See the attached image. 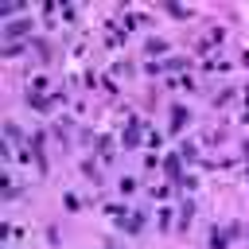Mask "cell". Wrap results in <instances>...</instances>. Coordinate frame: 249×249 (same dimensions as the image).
<instances>
[{
  "instance_id": "obj_1",
  "label": "cell",
  "mask_w": 249,
  "mask_h": 249,
  "mask_svg": "<svg viewBox=\"0 0 249 249\" xmlns=\"http://www.w3.org/2000/svg\"><path fill=\"white\" fill-rule=\"evenodd\" d=\"M187 124H191V113H187L183 105H175V109H171V132H183Z\"/></svg>"
},
{
  "instance_id": "obj_2",
  "label": "cell",
  "mask_w": 249,
  "mask_h": 249,
  "mask_svg": "<svg viewBox=\"0 0 249 249\" xmlns=\"http://www.w3.org/2000/svg\"><path fill=\"white\" fill-rule=\"evenodd\" d=\"M43 140H47L43 132H35V136H31V156H35V163H39V171H47V156H43Z\"/></svg>"
},
{
  "instance_id": "obj_3",
  "label": "cell",
  "mask_w": 249,
  "mask_h": 249,
  "mask_svg": "<svg viewBox=\"0 0 249 249\" xmlns=\"http://www.w3.org/2000/svg\"><path fill=\"white\" fill-rule=\"evenodd\" d=\"M233 233H237V230H218V226H214V230H210V249H226Z\"/></svg>"
},
{
  "instance_id": "obj_4",
  "label": "cell",
  "mask_w": 249,
  "mask_h": 249,
  "mask_svg": "<svg viewBox=\"0 0 249 249\" xmlns=\"http://www.w3.org/2000/svg\"><path fill=\"white\" fill-rule=\"evenodd\" d=\"M140 132H144V128H140V121H132V124L124 128V148H136V144H140Z\"/></svg>"
},
{
  "instance_id": "obj_5",
  "label": "cell",
  "mask_w": 249,
  "mask_h": 249,
  "mask_svg": "<svg viewBox=\"0 0 249 249\" xmlns=\"http://www.w3.org/2000/svg\"><path fill=\"white\" fill-rule=\"evenodd\" d=\"M163 167H167V175H171V179H179V167H183L179 152H175V156H167V160H163Z\"/></svg>"
},
{
  "instance_id": "obj_6",
  "label": "cell",
  "mask_w": 249,
  "mask_h": 249,
  "mask_svg": "<svg viewBox=\"0 0 249 249\" xmlns=\"http://www.w3.org/2000/svg\"><path fill=\"white\" fill-rule=\"evenodd\" d=\"M191 214H195V202H191V198H183V210H179V226H183V230L191 226Z\"/></svg>"
},
{
  "instance_id": "obj_7",
  "label": "cell",
  "mask_w": 249,
  "mask_h": 249,
  "mask_svg": "<svg viewBox=\"0 0 249 249\" xmlns=\"http://www.w3.org/2000/svg\"><path fill=\"white\" fill-rule=\"evenodd\" d=\"M27 31H31V23H8V27H4V35H8V39H16V35H27Z\"/></svg>"
},
{
  "instance_id": "obj_8",
  "label": "cell",
  "mask_w": 249,
  "mask_h": 249,
  "mask_svg": "<svg viewBox=\"0 0 249 249\" xmlns=\"http://www.w3.org/2000/svg\"><path fill=\"white\" fill-rule=\"evenodd\" d=\"M179 160H187V163H191V160H195V144H183V148H179Z\"/></svg>"
},
{
  "instance_id": "obj_9",
  "label": "cell",
  "mask_w": 249,
  "mask_h": 249,
  "mask_svg": "<svg viewBox=\"0 0 249 249\" xmlns=\"http://www.w3.org/2000/svg\"><path fill=\"white\" fill-rule=\"evenodd\" d=\"M105 210H109V214H113V218L124 226V218H128V214H124V206H105Z\"/></svg>"
},
{
  "instance_id": "obj_10",
  "label": "cell",
  "mask_w": 249,
  "mask_h": 249,
  "mask_svg": "<svg viewBox=\"0 0 249 249\" xmlns=\"http://www.w3.org/2000/svg\"><path fill=\"white\" fill-rule=\"evenodd\" d=\"M136 191V179H121V195H132Z\"/></svg>"
},
{
  "instance_id": "obj_11",
  "label": "cell",
  "mask_w": 249,
  "mask_h": 249,
  "mask_svg": "<svg viewBox=\"0 0 249 249\" xmlns=\"http://www.w3.org/2000/svg\"><path fill=\"white\" fill-rule=\"evenodd\" d=\"M241 62H245V66H249V51H245V54H241Z\"/></svg>"
}]
</instances>
